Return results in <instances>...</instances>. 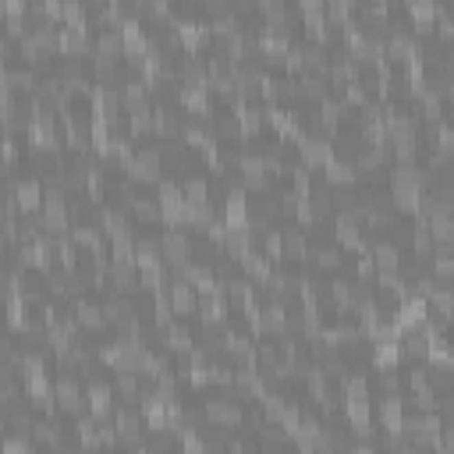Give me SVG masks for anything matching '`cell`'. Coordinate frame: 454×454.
<instances>
[{
  "label": "cell",
  "instance_id": "1",
  "mask_svg": "<svg viewBox=\"0 0 454 454\" xmlns=\"http://www.w3.org/2000/svg\"><path fill=\"white\" fill-rule=\"evenodd\" d=\"M298 150H302V163H305V167H326V163H330V146H326V139H320V135L298 139Z\"/></svg>",
  "mask_w": 454,
  "mask_h": 454
},
{
  "label": "cell",
  "instance_id": "2",
  "mask_svg": "<svg viewBox=\"0 0 454 454\" xmlns=\"http://www.w3.org/2000/svg\"><path fill=\"white\" fill-rule=\"evenodd\" d=\"M171 305H174V313H195V309H199V291H195V287L192 284H171Z\"/></svg>",
  "mask_w": 454,
  "mask_h": 454
},
{
  "label": "cell",
  "instance_id": "3",
  "mask_svg": "<svg viewBox=\"0 0 454 454\" xmlns=\"http://www.w3.org/2000/svg\"><path fill=\"white\" fill-rule=\"evenodd\" d=\"M206 416H210L213 426H227V429L241 422V411L235 405H227V401H210L206 405Z\"/></svg>",
  "mask_w": 454,
  "mask_h": 454
},
{
  "label": "cell",
  "instance_id": "4",
  "mask_svg": "<svg viewBox=\"0 0 454 454\" xmlns=\"http://www.w3.org/2000/svg\"><path fill=\"white\" fill-rule=\"evenodd\" d=\"M146 99H150V89H146V82H128L125 89H121V103L132 110V114H139V110H150L146 107Z\"/></svg>",
  "mask_w": 454,
  "mask_h": 454
},
{
  "label": "cell",
  "instance_id": "5",
  "mask_svg": "<svg viewBox=\"0 0 454 454\" xmlns=\"http://www.w3.org/2000/svg\"><path fill=\"white\" fill-rule=\"evenodd\" d=\"M14 206H18V210H25V213H32L36 206H39V184L36 181L14 184Z\"/></svg>",
  "mask_w": 454,
  "mask_h": 454
},
{
  "label": "cell",
  "instance_id": "6",
  "mask_svg": "<svg viewBox=\"0 0 454 454\" xmlns=\"http://www.w3.org/2000/svg\"><path fill=\"white\" fill-rule=\"evenodd\" d=\"M373 263H377V270H380V274H398V270H401V256H398L394 245H380Z\"/></svg>",
  "mask_w": 454,
  "mask_h": 454
},
{
  "label": "cell",
  "instance_id": "7",
  "mask_svg": "<svg viewBox=\"0 0 454 454\" xmlns=\"http://www.w3.org/2000/svg\"><path fill=\"white\" fill-rule=\"evenodd\" d=\"M99 220H103V231H107V238L128 235V224H125V213H121V210H103Z\"/></svg>",
  "mask_w": 454,
  "mask_h": 454
},
{
  "label": "cell",
  "instance_id": "8",
  "mask_svg": "<svg viewBox=\"0 0 454 454\" xmlns=\"http://www.w3.org/2000/svg\"><path fill=\"white\" fill-rule=\"evenodd\" d=\"M326 181H330V184H352V181H355V167H352V163L330 160V163H326Z\"/></svg>",
  "mask_w": 454,
  "mask_h": 454
},
{
  "label": "cell",
  "instance_id": "9",
  "mask_svg": "<svg viewBox=\"0 0 454 454\" xmlns=\"http://www.w3.org/2000/svg\"><path fill=\"white\" fill-rule=\"evenodd\" d=\"M121 50H125V36H121V32H103L99 36V43H96L99 57H117Z\"/></svg>",
  "mask_w": 454,
  "mask_h": 454
},
{
  "label": "cell",
  "instance_id": "10",
  "mask_svg": "<svg viewBox=\"0 0 454 454\" xmlns=\"http://www.w3.org/2000/svg\"><path fill=\"white\" fill-rule=\"evenodd\" d=\"M241 266H245V274L256 277V280H266V277H270V266H266V259H263L259 252H245V256H241Z\"/></svg>",
  "mask_w": 454,
  "mask_h": 454
},
{
  "label": "cell",
  "instance_id": "11",
  "mask_svg": "<svg viewBox=\"0 0 454 454\" xmlns=\"http://www.w3.org/2000/svg\"><path fill=\"white\" fill-rule=\"evenodd\" d=\"M89 408L96 411V416L103 419L110 411V390L103 387V383H93V390H89Z\"/></svg>",
  "mask_w": 454,
  "mask_h": 454
},
{
  "label": "cell",
  "instance_id": "12",
  "mask_svg": "<svg viewBox=\"0 0 454 454\" xmlns=\"http://www.w3.org/2000/svg\"><path fill=\"white\" fill-rule=\"evenodd\" d=\"M302 96H309V99H326V82H323V75L309 71L302 78Z\"/></svg>",
  "mask_w": 454,
  "mask_h": 454
},
{
  "label": "cell",
  "instance_id": "13",
  "mask_svg": "<svg viewBox=\"0 0 454 454\" xmlns=\"http://www.w3.org/2000/svg\"><path fill=\"white\" fill-rule=\"evenodd\" d=\"M78 323L89 326V330H99L107 323V316H103V309H96V305H78Z\"/></svg>",
  "mask_w": 454,
  "mask_h": 454
},
{
  "label": "cell",
  "instance_id": "14",
  "mask_svg": "<svg viewBox=\"0 0 454 454\" xmlns=\"http://www.w3.org/2000/svg\"><path fill=\"white\" fill-rule=\"evenodd\" d=\"M280 238H284V256L287 259H302L305 256V238L298 231H284Z\"/></svg>",
  "mask_w": 454,
  "mask_h": 454
},
{
  "label": "cell",
  "instance_id": "15",
  "mask_svg": "<svg viewBox=\"0 0 454 454\" xmlns=\"http://www.w3.org/2000/svg\"><path fill=\"white\" fill-rule=\"evenodd\" d=\"M224 220H227V224H245V199H241L238 192L224 202Z\"/></svg>",
  "mask_w": 454,
  "mask_h": 454
},
{
  "label": "cell",
  "instance_id": "16",
  "mask_svg": "<svg viewBox=\"0 0 454 454\" xmlns=\"http://www.w3.org/2000/svg\"><path fill=\"white\" fill-rule=\"evenodd\" d=\"M8 89H36V78H32V71H11L8 75Z\"/></svg>",
  "mask_w": 454,
  "mask_h": 454
},
{
  "label": "cell",
  "instance_id": "17",
  "mask_svg": "<svg viewBox=\"0 0 454 454\" xmlns=\"http://www.w3.org/2000/svg\"><path fill=\"white\" fill-rule=\"evenodd\" d=\"M348 11H352V0H326V14H330V22H344Z\"/></svg>",
  "mask_w": 454,
  "mask_h": 454
},
{
  "label": "cell",
  "instance_id": "18",
  "mask_svg": "<svg viewBox=\"0 0 454 454\" xmlns=\"http://www.w3.org/2000/svg\"><path fill=\"white\" fill-rule=\"evenodd\" d=\"M135 217L139 220H160L163 210H160V206H153V202H135Z\"/></svg>",
  "mask_w": 454,
  "mask_h": 454
},
{
  "label": "cell",
  "instance_id": "19",
  "mask_svg": "<svg viewBox=\"0 0 454 454\" xmlns=\"http://www.w3.org/2000/svg\"><path fill=\"white\" fill-rule=\"evenodd\" d=\"M316 263H320V266H326V270H334V266L341 263V256H337L334 249H320V252H316Z\"/></svg>",
  "mask_w": 454,
  "mask_h": 454
}]
</instances>
